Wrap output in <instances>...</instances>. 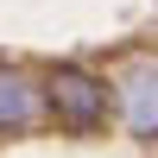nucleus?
Instances as JSON below:
<instances>
[{
	"label": "nucleus",
	"mask_w": 158,
	"mask_h": 158,
	"mask_svg": "<svg viewBox=\"0 0 158 158\" xmlns=\"http://www.w3.org/2000/svg\"><path fill=\"white\" fill-rule=\"evenodd\" d=\"M44 101H51V114H57L63 127H76V133H89V127L108 120V82H101L95 70H76V63H57V70L44 76Z\"/></svg>",
	"instance_id": "obj_1"
},
{
	"label": "nucleus",
	"mask_w": 158,
	"mask_h": 158,
	"mask_svg": "<svg viewBox=\"0 0 158 158\" xmlns=\"http://www.w3.org/2000/svg\"><path fill=\"white\" fill-rule=\"evenodd\" d=\"M120 114L139 139H158V63H127L120 76Z\"/></svg>",
	"instance_id": "obj_2"
},
{
	"label": "nucleus",
	"mask_w": 158,
	"mask_h": 158,
	"mask_svg": "<svg viewBox=\"0 0 158 158\" xmlns=\"http://www.w3.org/2000/svg\"><path fill=\"white\" fill-rule=\"evenodd\" d=\"M38 120V95L19 70H0V133H25Z\"/></svg>",
	"instance_id": "obj_3"
}]
</instances>
